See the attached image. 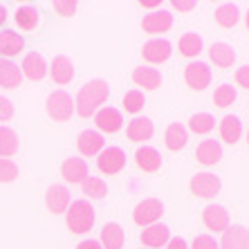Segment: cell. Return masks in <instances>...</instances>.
<instances>
[{
  "mask_svg": "<svg viewBox=\"0 0 249 249\" xmlns=\"http://www.w3.org/2000/svg\"><path fill=\"white\" fill-rule=\"evenodd\" d=\"M108 94H110V86L104 79H94V81L86 83L74 99V112L83 119L97 115L101 104H106Z\"/></svg>",
  "mask_w": 249,
  "mask_h": 249,
  "instance_id": "1",
  "label": "cell"
},
{
  "mask_svg": "<svg viewBox=\"0 0 249 249\" xmlns=\"http://www.w3.org/2000/svg\"><path fill=\"white\" fill-rule=\"evenodd\" d=\"M68 229L72 233H88L94 227V209L88 200H76L68 207Z\"/></svg>",
  "mask_w": 249,
  "mask_h": 249,
  "instance_id": "2",
  "label": "cell"
},
{
  "mask_svg": "<svg viewBox=\"0 0 249 249\" xmlns=\"http://www.w3.org/2000/svg\"><path fill=\"white\" fill-rule=\"evenodd\" d=\"M47 115L52 117L54 122H68L70 117L74 115V101L68 92L56 90L47 97Z\"/></svg>",
  "mask_w": 249,
  "mask_h": 249,
  "instance_id": "3",
  "label": "cell"
},
{
  "mask_svg": "<svg viewBox=\"0 0 249 249\" xmlns=\"http://www.w3.org/2000/svg\"><path fill=\"white\" fill-rule=\"evenodd\" d=\"M164 213V204L160 202V200H155V197H148V200H142V202L135 207L133 211V220L135 225L139 227H151V225H157V220L162 218Z\"/></svg>",
  "mask_w": 249,
  "mask_h": 249,
  "instance_id": "4",
  "label": "cell"
},
{
  "mask_svg": "<svg viewBox=\"0 0 249 249\" xmlns=\"http://www.w3.org/2000/svg\"><path fill=\"white\" fill-rule=\"evenodd\" d=\"M124 166H126V153H124L119 146H108V148H104L97 157V168L106 175L119 173Z\"/></svg>",
  "mask_w": 249,
  "mask_h": 249,
  "instance_id": "5",
  "label": "cell"
},
{
  "mask_svg": "<svg viewBox=\"0 0 249 249\" xmlns=\"http://www.w3.org/2000/svg\"><path fill=\"white\" fill-rule=\"evenodd\" d=\"M184 81L191 90H204V88L211 83V70L207 63L202 61H191V63L184 68Z\"/></svg>",
  "mask_w": 249,
  "mask_h": 249,
  "instance_id": "6",
  "label": "cell"
},
{
  "mask_svg": "<svg viewBox=\"0 0 249 249\" xmlns=\"http://www.w3.org/2000/svg\"><path fill=\"white\" fill-rule=\"evenodd\" d=\"M222 189V182L213 173H197L191 178V193L197 197H213Z\"/></svg>",
  "mask_w": 249,
  "mask_h": 249,
  "instance_id": "7",
  "label": "cell"
},
{
  "mask_svg": "<svg viewBox=\"0 0 249 249\" xmlns=\"http://www.w3.org/2000/svg\"><path fill=\"white\" fill-rule=\"evenodd\" d=\"M202 222L207 229L211 231H222L225 233L229 229V211L220 204H209L202 211Z\"/></svg>",
  "mask_w": 249,
  "mask_h": 249,
  "instance_id": "8",
  "label": "cell"
},
{
  "mask_svg": "<svg viewBox=\"0 0 249 249\" xmlns=\"http://www.w3.org/2000/svg\"><path fill=\"white\" fill-rule=\"evenodd\" d=\"M171 54H173V47H171L168 41H164V38H153V41L144 43V47H142V56L153 65H160L164 61H168Z\"/></svg>",
  "mask_w": 249,
  "mask_h": 249,
  "instance_id": "9",
  "label": "cell"
},
{
  "mask_svg": "<svg viewBox=\"0 0 249 249\" xmlns=\"http://www.w3.org/2000/svg\"><path fill=\"white\" fill-rule=\"evenodd\" d=\"M146 34H164L173 27V14H168L166 9H155L153 14H146L142 20Z\"/></svg>",
  "mask_w": 249,
  "mask_h": 249,
  "instance_id": "10",
  "label": "cell"
},
{
  "mask_svg": "<svg viewBox=\"0 0 249 249\" xmlns=\"http://www.w3.org/2000/svg\"><path fill=\"white\" fill-rule=\"evenodd\" d=\"M61 175L65 178V182H72V184H83L90 178L88 175V164L81 157H68L63 166H61Z\"/></svg>",
  "mask_w": 249,
  "mask_h": 249,
  "instance_id": "11",
  "label": "cell"
},
{
  "mask_svg": "<svg viewBox=\"0 0 249 249\" xmlns=\"http://www.w3.org/2000/svg\"><path fill=\"white\" fill-rule=\"evenodd\" d=\"M94 124H97V128L101 133H117L124 126V117L117 108H101L94 115Z\"/></svg>",
  "mask_w": 249,
  "mask_h": 249,
  "instance_id": "12",
  "label": "cell"
},
{
  "mask_svg": "<svg viewBox=\"0 0 249 249\" xmlns=\"http://www.w3.org/2000/svg\"><path fill=\"white\" fill-rule=\"evenodd\" d=\"M45 202H47V209L52 213H65L70 207V191L68 186L63 184H52L47 189V196H45Z\"/></svg>",
  "mask_w": 249,
  "mask_h": 249,
  "instance_id": "13",
  "label": "cell"
},
{
  "mask_svg": "<svg viewBox=\"0 0 249 249\" xmlns=\"http://www.w3.org/2000/svg\"><path fill=\"white\" fill-rule=\"evenodd\" d=\"M76 148H79L81 155L94 157L104 151V137H101V133H97V130H83V133L79 135V139H76Z\"/></svg>",
  "mask_w": 249,
  "mask_h": 249,
  "instance_id": "14",
  "label": "cell"
},
{
  "mask_svg": "<svg viewBox=\"0 0 249 249\" xmlns=\"http://www.w3.org/2000/svg\"><path fill=\"white\" fill-rule=\"evenodd\" d=\"M222 157V146L215 142V139H204L200 142L196 148V160L204 166H213V164L220 162Z\"/></svg>",
  "mask_w": 249,
  "mask_h": 249,
  "instance_id": "15",
  "label": "cell"
},
{
  "mask_svg": "<svg viewBox=\"0 0 249 249\" xmlns=\"http://www.w3.org/2000/svg\"><path fill=\"white\" fill-rule=\"evenodd\" d=\"M220 249H249V229L245 227H229L222 233Z\"/></svg>",
  "mask_w": 249,
  "mask_h": 249,
  "instance_id": "16",
  "label": "cell"
},
{
  "mask_svg": "<svg viewBox=\"0 0 249 249\" xmlns=\"http://www.w3.org/2000/svg\"><path fill=\"white\" fill-rule=\"evenodd\" d=\"M209 58L215 68H231L233 61H236V50H233L229 43H213L211 50H209Z\"/></svg>",
  "mask_w": 249,
  "mask_h": 249,
  "instance_id": "17",
  "label": "cell"
},
{
  "mask_svg": "<svg viewBox=\"0 0 249 249\" xmlns=\"http://www.w3.org/2000/svg\"><path fill=\"white\" fill-rule=\"evenodd\" d=\"M20 72H23L25 76H27L29 81H41L43 76H45L47 72V65H45V58L41 56V54H27V56L23 58V65H20Z\"/></svg>",
  "mask_w": 249,
  "mask_h": 249,
  "instance_id": "18",
  "label": "cell"
},
{
  "mask_svg": "<svg viewBox=\"0 0 249 249\" xmlns=\"http://www.w3.org/2000/svg\"><path fill=\"white\" fill-rule=\"evenodd\" d=\"M135 162L146 173H155L162 166V155L155 148H151V146H139L137 153H135Z\"/></svg>",
  "mask_w": 249,
  "mask_h": 249,
  "instance_id": "19",
  "label": "cell"
},
{
  "mask_svg": "<svg viewBox=\"0 0 249 249\" xmlns=\"http://www.w3.org/2000/svg\"><path fill=\"white\" fill-rule=\"evenodd\" d=\"M23 47H25L23 36H18L16 32H9V29L0 32V56L2 58L9 61L12 56L23 52Z\"/></svg>",
  "mask_w": 249,
  "mask_h": 249,
  "instance_id": "20",
  "label": "cell"
},
{
  "mask_svg": "<svg viewBox=\"0 0 249 249\" xmlns=\"http://www.w3.org/2000/svg\"><path fill=\"white\" fill-rule=\"evenodd\" d=\"M139 240L144 243V247L155 249V247L166 245L168 240H171V233H168V227L166 225H151V227H146L144 231H142Z\"/></svg>",
  "mask_w": 249,
  "mask_h": 249,
  "instance_id": "21",
  "label": "cell"
},
{
  "mask_svg": "<svg viewBox=\"0 0 249 249\" xmlns=\"http://www.w3.org/2000/svg\"><path fill=\"white\" fill-rule=\"evenodd\" d=\"M153 122L148 117H135L133 122L128 124V139L130 142H148L153 137Z\"/></svg>",
  "mask_w": 249,
  "mask_h": 249,
  "instance_id": "22",
  "label": "cell"
},
{
  "mask_svg": "<svg viewBox=\"0 0 249 249\" xmlns=\"http://www.w3.org/2000/svg\"><path fill=\"white\" fill-rule=\"evenodd\" d=\"M23 83V72L16 63L0 58V86L2 88H18Z\"/></svg>",
  "mask_w": 249,
  "mask_h": 249,
  "instance_id": "23",
  "label": "cell"
},
{
  "mask_svg": "<svg viewBox=\"0 0 249 249\" xmlns=\"http://www.w3.org/2000/svg\"><path fill=\"white\" fill-rule=\"evenodd\" d=\"M133 81L144 90H155V88L162 86V74L157 68H135Z\"/></svg>",
  "mask_w": 249,
  "mask_h": 249,
  "instance_id": "24",
  "label": "cell"
},
{
  "mask_svg": "<svg viewBox=\"0 0 249 249\" xmlns=\"http://www.w3.org/2000/svg\"><path fill=\"white\" fill-rule=\"evenodd\" d=\"M186 139H189V133L182 124H171L164 133V144L168 151H182L186 146Z\"/></svg>",
  "mask_w": 249,
  "mask_h": 249,
  "instance_id": "25",
  "label": "cell"
},
{
  "mask_svg": "<svg viewBox=\"0 0 249 249\" xmlns=\"http://www.w3.org/2000/svg\"><path fill=\"white\" fill-rule=\"evenodd\" d=\"M240 135H243V124H240V119L233 115H227L222 117L220 122V137L222 142H227V144H238V139H240Z\"/></svg>",
  "mask_w": 249,
  "mask_h": 249,
  "instance_id": "26",
  "label": "cell"
},
{
  "mask_svg": "<svg viewBox=\"0 0 249 249\" xmlns=\"http://www.w3.org/2000/svg\"><path fill=\"white\" fill-rule=\"evenodd\" d=\"M52 79L56 83H70L72 79H74V65H72V61H70L68 56H56L52 61Z\"/></svg>",
  "mask_w": 249,
  "mask_h": 249,
  "instance_id": "27",
  "label": "cell"
},
{
  "mask_svg": "<svg viewBox=\"0 0 249 249\" xmlns=\"http://www.w3.org/2000/svg\"><path fill=\"white\" fill-rule=\"evenodd\" d=\"M101 247L104 249H122L124 247V229L117 222H108L101 229Z\"/></svg>",
  "mask_w": 249,
  "mask_h": 249,
  "instance_id": "28",
  "label": "cell"
},
{
  "mask_svg": "<svg viewBox=\"0 0 249 249\" xmlns=\"http://www.w3.org/2000/svg\"><path fill=\"white\" fill-rule=\"evenodd\" d=\"M238 20H240V9H238L233 2H225L215 9V23L220 27L229 29V27H236Z\"/></svg>",
  "mask_w": 249,
  "mask_h": 249,
  "instance_id": "29",
  "label": "cell"
},
{
  "mask_svg": "<svg viewBox=\"0 0 249 249\" xmlns=\"http://www.w3.org/2000/svg\"><path fill=\"white\" fill-rule=\"evenodd\" d=\"M16 23L20 29H36V25H38V20H41V16H38V9L32 5H25V7H18L16 12Z\"/></svg>",
  "mask_w": 249,
  "mask_h": 249,
  "instance_id": "30",
  "label": "cell"
},
{
  "mask_svg": "<svg viewBox=\"0 0 249 249\" xmlns=\"http://www.w3.org/2000/svg\"><path fill=\"white\" fill-rule=\"evenodd\" d=\"M202 36L200 34H193V32H189V34H184L180 38V54L182 56H189V58H193V56H197V54L202 52Z\"/></svg>",
  "mask_w": 249,
  "mask_h": 249,
  "instance_id": "31",
  "label": "cell"
},
{
  "mask_svg": "<svg viewBox=\"0 0 249 249\" xmlns=\"http://www.w3.org/2000/svg\"><path fill=\"white\" fill-rule=\"evenodd\" d=\"M18 151V135L12 128H0V157H9Z\"/></svg>",
  "mask_w": 249,
  "mask_h": 249,
  "instance_id": "32",
  "label": "cell"
},
{
  "mask_svg": "<svg viewBox=\"0 0 249 249\" xmlns=\"http://www.w3.org/2000/svg\"><path fill=\"white\" fill-rule=\"evenodd\" d=\"M213 126H215V119L209 112H197V115H193L189 119V128L196 135H207L209 130H213Z\"/></svg>",
  "mask_w": 249,
  "mask_h": 249,
  "instance_id": "33",
  "label": "cell"
},
{
  "mask_svg": "<svg viewBox=\"0 0 249 249\" xmlns=\"http://www.w3.org/2000/svg\"><path fill=\"white\" fill-rule=\"evenodd\" d=\"M83 193H86L90 200H104L106 193H108V186L101 178H88L83 182Z\"/></svg>",
  "mask_w": 249,
  "mask_h": 249,
  "instance_id": "34",
  "label": "cell"
},
{
  "mask_svg": "<svg viewBox=\"0 0 249 249\" xmlns=\"http://www.w3.org/2000/svg\"><path fill=\"white\" fill-rule=\"evenodd\" d=\"M236 99H238V94H236V90H233V86H229V83H222V86L215 88V92H213V104L215 106L227 108V106H231Z\"/></svg>",
  "mask_w": 249,
  "mask_h": 249,
  "instance_id": "35",
  "label": "cell"
},
{
  "mask_svg": "<svg viewBox=\"0 0 249 249\" xmlns=\"http://www.w3.org/2000/svg\"><path fill=\"white\" fill-rule=\"evenodd\" d=\"M124 108H126V112H133V115H137L142 108H144L146 99H144V92H139V90H130V92L124 94Z\"/></svg>",
  "mask_w": 249,
  "mask_h": 249,
  "instance_id": "36",
  "label": "cell"
},
{
  "mask_svg": "<svg viewBox=\"0 0 249 249\" xmlns=\"http://www.w3.org/2000/svg\"><path fill=\"white\" fill-rule=\"evenodd\" d=\"M18 178V166L12 160L0 157V182H14Z\"/></svg>",
  "mask_w": 249,
  "mask_h": 249,
  "instance_id": "37",
  "label": "cell"
},
{
  "mask_svg": "<svg viewBox=\"0 0 249 249\" xmlns=\"http://www.w3.org/2000/svg\"><path fill=\"white\" fill-rule=\"evenodd\" d=\"M191 249H220V245L215 243L211 236H196Z\"/></svg>",
  "mask_w": 249,
  "mask_h": 249,
  "instance_id": "38",
  "label": "cell"
},
{
  "mask_svg": "<svg viewBox=\"0 0 249 249\" xmlns=\"http://www.w3.org/2000/svg\"><path fill=\"white\" fill-rule=\"evenodd\" d=\"M14 117V104L7 97H0V122H7Z\"/></svg>",
  "mask_w": 249,
  "mask_h": 249,
  "instance_id": "39",
  "label": "cell"
},
{
  "mask_svg": "<svg viewBox=\"0 0 249 249\" xmlns=\"http://www.w3.org/2000/svg\"><path fill=\"white\" fill-rule=\"evenodd\" d=\"M236 83L245 90H249V65H243V68L236 70Z\"/></svg>",
  "mask_w": 249,
  "mask_h": 249,
  "instance_id": "40",
  "label": "cell"
},
{
  "mask_svg": "<svg viewBox=\"0 0 249 249\" xmlns=\"http://www.w3.org/2000/svg\"><path fill=\"white\" fill-rule=\"evenodd\" d=\"M54 9H56L58 14H63V16H72V14L76 12V2H54Z\"/></svg>",
  "mask_w": 249,
  "mask_h": 249,
  "instance_id": "41",
  "label": "cell"
},
{
  "mask_svg": "<svg viewBox=\"0 0 249 249\" xmlns=\"http://www.w3.org/2000/svg\"><path fill=\"white\" fill-rule=\"evenodd\" d=\"M171 5H173V9H178V12H191L193 7H196V2H193V0H173Z\"/></svg>",
  "mask_w": 249,
  "mask_h": 249,
  "instance_id": "42",
  "label": "cell"
},
{
  "mask_svg": "<svg viewBox=\"0 0 249 249\" xmlns=\"http://www.w3.org/2000/svg\"><path fill=\"white\" fill-rule=\"evenodd\" d=\"M166 249H189V245H186V240L184 238H171V240H168L166 243Z\"/></svg>",
  "mask_w": 249,
  "mask_h": 249,
  "instance_id": "43",
  "label": "cell"
},
{
  "mask_svg": "<svg viewBox=\"0 0 249 249\" xmlns=\"http://www.w3.org/2000/svg\"><path fill=\"white\" fill-rule=\"evenodd\" d=\"M76 249H104L99 240H81V243L76 245Z\"/></svg>",
  "mask_w": 249,
  "mask_h": 249,
  "instance_id": "44",
  "label": "cell"
},
{
  "mask_svg": "<svg viewBox=\"0 0 249 249\" xmlns=\"http://www.w3.org/2000/svg\"><path fill=\"white\" fill-rule=\"evenodd\" d=\"M139 5L146 7V9H155V7H160V0H142Z\"/></svg>",
  "mask_w": 249,
  "mask_h": 249,
  "instance_id": "45",
  "label": "cell"
},
{
  "mask_svg": "<svg viewBox=\"0 0 249 249\" xmlns=\"http://www.w3.org/2000/svg\"><path fill=\"white\" fill-rule=\"evenodd\" d=\"M5 20H7V9H5L2 5H0V25L5 23Z\"/></svg>",
  "mask_w": 249,
  "mask_h": 249,
  "instance_id": "46",
  "label": "cell"
},
{
  "mask_svg": "<svg viewBox=\"0 0 249 249\" xmlns=\"http://www.w3.org/2000/svg\"><path fill=\"white\" fill-rule=\"evenodd\" d=\"M245 23H247V29H249V12H247V16H245Z\"/></svg>",
  "mask_w": 249,
  "mask_h": 249,
  "instance_id": "47",
  "label": "cell"
},
{
  "mask_svg": "<svg viewBox=\"0 0 249 249\" xmlns=\"http://www.w3.org/2000/svg\"><path fill=\"white\" fill-rule=\"evenodd\" d=\"M247 144H249V130H247Z\"/></svg>",
  "mask_w": 249,
  "mask_h": 249,
  "instance_id": "48",
  "label": "cell"
}]
</instances>
